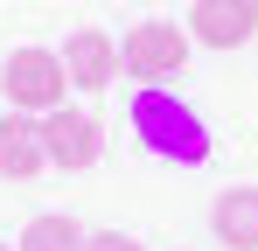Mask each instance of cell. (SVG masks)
Listing matches in <instances>:
<instances>
[{"label":"cell","instance_id":"obj_1","mask_svg":"<svg viewBox=\"0 0 258 251\" xmlns=\"http://www.w3.org/2000/svg\"><path fill=\"white\" fill-rule=\"evenodd\" d=\"M133 133H140V147L154 161H168V167H203L210 161V126L196 119V105H181L168 84H140Z\"/></svg>","mask_w":258,"mask_h":251},{"label":"cell","instance_id":"obj_2","mask_svg":"<svg viewBox=\"0 0 258 251\" xmlns=\"http://www.w3.org/2000/svg\"><path fill=\"white\" fill-rule=\"evenodd\" d=\"M0 98H7V112H35V119L56 112V105H70V70H63V56L21 42V49L0 63Z\"/></svg>","mask_w":258,"mask_h":251},{"label":"cell","instance_id":"obj_3","mask_svg":"<svg viewBox=\"0 0 258 251\" xmlns=\"http://www.w3.org/2000/svg\"><path fill=\"white\" fill-rule=\"evenodd\" d=\"M188 28H174V21H140V28H126V42H119V70H126L133 84H174L181 70H188Z\"/></svg>","mask_w":258,"mask_h":251},{"label":"cell","instance_id":"obj_4","mask_svg":"<svg viewBox=\"0 0 258 251\" xmlns=\"http://www.w3.org/2000/svg\"><path fill=\"white\" fill-rule=\"evenodd\" d=\"M42 147H49V167L84 174V167H98V154H105V126H98V112H84V105H56V112H42Z\"/></svg>","mask_w":258,"mask_h":251},{"label":"cell","instance_id":"obj_5","mask_svg":"<svg viewBox=\"0 0 258 251\" xmlns=\"http://www.w3.org/2000/svg\"><path fill=\"white\" fill-rule=\"evenodd\" d=\"M258 35V0H196L188 7V42L203 49H244Z\"/></svg>","mask_w":258,"mask_h":251},{"label":"cell","instance_id":"obj_6","mask_svg":"<svg viewBox=\"0 0 258 251\" xmlns=\"http://www.w3.org/2000/svg\"><path fill=\"white\" fill-rule=\"evenodd\" d=\"M63 70L77 91H112V77H126L119 70V42L105 35V28H77V35L63 42Z\"/></svg>","mask_w":258,"mask_h":251},{"label":"cell","instance_id":"obj_7","mask_svg":"<svg viewBox=\"0 0 258 251\" xmlns=\"http://www.w3.org/2000/svg\"><path fill=\"white\" fill-rule=\"evenodd\" d=\"M42 167H49L42 119H35V112H7V119H0V181H35Z\"/></svg>","mask_w":258,"mask_h":251},{"label":"cell","instance_id":"obj_8","mask_svg":"<svg viewBox=\"0 0 258 251\" xmlns=\"http://www.w3.org/2000/svg\"><path fill=\"white\" fill-rule=\"evenodd\" d=\"M210 230L223 237V251H258V189H223L210 203Z\"/></svg>","mask_w":258,"mask_h":251},{"label":"cell","instance_id":"obj_9","mask_svg":"<svg viewBox=\"0 0 258 251\" xmlns=\"http://www.w3.org/2000/svg\"><path fill=\"white\" fill-rule=\"evenodd\" d=\"M84 223L77 216H63V209H49V216H28V230L14 237V251H84Z\"/></svg>","mask_w":258,"mask_h":251},{"label":"cell","instance_id":"obj_10","mask_svg":"<svg viewBox=\"0 0 258 251\" xmlns=\"http://www.w3.org/2000/svg\"><path fill=\"white\" fill-rule=\"evenodd\" d=\"M84 251H147V244L126 237V230H98V237H84Z\"/></svg>","mask_w":258,"mask_h":251},{"label":"cell","instance_id":"obj_11","mask_svg":"<svg viewBox=\"0 0 258 251\" xmlns=\"http://www.w3.org/2000/svg\"><path fill=\"white\" fill-rule=\"evenodd\" d=\"M0 251H14V244H0Z\"/></svg>","mask_w":258,"mask_h":251}]
</instances>
